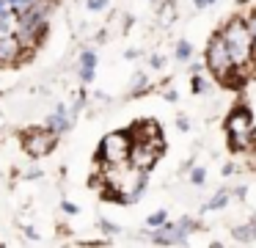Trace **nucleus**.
Here are the masks:
<instances>
[{"label": "nucleus", "instance_id": "f257e3e1", "mask_svg": "<svg viewBox=\"0 0 256 248\" xmlns=\"http://www.w3.org/2000/svg\"><path fill=\"white\" fill-rule=\"evenodd\" d=\"M218 33H220V39H223V44H226L228 55H232L234 66H237L240 72L250 69V66H254V58H256V44H254V36H250L248 25H245V17H232Z\"/></svg>", "mask_w": 256, "mask_h": 248}, {"label": "nucleus", "instance_id": "f03ea898", "mask_svg": "<svg viewBox=\"0 0 256 248\" xmlns=\"http://www.w3.org/2000/svg\"><path fill=\"white\" fill-rule=\"evenodd\" d=\"M226 135L234 152H248L256 146V121L245 105L232 108V113L226 116Z\"/></svg>", "mask_w": 256, "mask_h": 248}, {"label": "nucleus", "instance_id": "7ed1b4c3", "mask_svg": "<svg viewBox=\"0 0 256 248\" xmlns=\"http://www.w3.org/2000/svg\"><path fill=\"white\" fill-rule=\"evenodd\" d=\"M198 220L190 218V215H182L179 220H166L162 226H154V229L146 231L144 240L154 242V245H188L190 234L198 231Z\"/></svg>", "mask_w": 256, "mask_h": 248}, {"label": "nucleus", "instance_id": "20e7f679", "mask_svg": "<svg viewBox=\"0 0 256 248\" xmlns=\"http://www.w3.org/2000/svg\"><path fill=\"white\" fill-rule=\"evenodd\" d=\"M204 66L210 69V75H212V77H218V80L228 83V86H232V77L242 75V72H240L237 66H234V61H232V55H228L226 44H223L220 33H215V36L210 39V44H206Z\"/></svg>", "mask_w": 256, "mask_h": 248}, {"label": "nucleus", "instance_id": "39448f33", "mask_svg": "<svg viewBox=\"0 0 256 248\" xmlns=\"http://www.w3.org/2000/svg\"><path fill=\"white\" fill-rule=\"evenodd\" d=\"M130 146H132V138H130L127 130L108 132V135L100 141V149H96V160H100V165L124 163V160L130 157Z\"/></svg>", "mask_w": 256, "mask_h": 248}, {"label": "nucleus", "instance_id": "423d86ee", "mask_svg": "<svg viewBox=\"0 0 256 248\" xmlns=\"http://www.w3.org/2000/svg\"><path fill=\"white\" fill-rule=\"evenodd\" d=\"M58 146V135L56 132H50L44 124L42 127H28V130L22 132V149L30 154V157H47V154H52Z\"/></svg>", "mask_w": 256, "mask_h": 248}, {"label": "nucleus", "instance_id": "0eeeda50", "mask_svg": "<svg viewBox=\"0 0 256 248\" xmlns=\"http://www.w3.org/2000/svg\"><path fill=\"white\" fill-rule=\"evenodd\" d=\"M166 152V141H135L132 146H130V163L135 165V168L146 171L149 174L152 168H154V163L160 160V154Z\"/></svg>", "mask_w": 256, "mask_h": 248}, {"label": "nucleus", "instance_id": "6e6552de", "mask_svg": "<svg viewBox=\"0 0 256 248\" xmlns=\"http://www.w3.org/2000/svg\"><path fill=\"white\" fill-rule=\"evenodd\" d=\"M28 50L17 39V33H3L0 36V66H17L28 58Z\"/></svg>", "mask_w": 256, "mask_h": 248}, {"label": "nucleus", "instance_id": "1a4fd4ad", "mask_svg": "<svg viewBox=\"0 0 256 248\" xmlns=\"http://www.w3.org/2000/svg\"><path fill=\"white\" fill-rule=\"evenodd\" d=\"M72 124H74V119L69 116V110H66V105H64V102H58L56 108H52V113L44 119V127L50 132H56L58 138L66 135V132L72 130Z\"/></svg>", "mask_w": 256, "mask_h": 248}, {"label": "nucleus", "instance_id": "9d476101", "mask_svg": "<svg viewBox=\"0 0 256 248\" xmlns=\"http://www.w3.org/2000/svg\"><path fill=\"white\" fill-rule=\"evenodd\" d=\"M96 64H100V55H96V50H91V47H86L83 53L78 55V77H80V83H83V86L94 83Z\"/></svg>", "mask_w": 256, "mask_h": 248}, {"label": "nucleus", "instance_id": "9b49d317", "mask_svg": "<svg viewBox=\"0 0 256 248\" xmlns=\"http://www.w3.org/2000/svg\"><path fill=\"white\" fill-rule=\"evenodd\" d=\"M232 237L237 242H242V245H250V242H256V220L250 218L248 223H240L232 229Z\"/></svg>", "mask_w": 256, "mask_h": 248}, {"label": "nucleus", "instance_id": "f8f14e48", "mask_svg": "<svg viewBox=\"0 0 256 248\" xmlns=\"http://www.w3.org/2000/svg\"><path fill=\"white\" fill-rule=\"evenodd\" d=\"M152 88V80H149V75L146 72H135L132 75V80H130V88H127V97H140V94H146Z\"/></svg>", "mask_w": 256, "mask_h": 248}, {"label": "nucleus", "instance_id": "ddd939ff", "mask_svg": "<svg viewBox=\"0 0 256 248\" xmlns=\"http://www.w3.org/2000/svg\"><path fill=\"white\" fill-rule=\"evenodd\" d=\"M228 201H232V193H228V187H218V193L210 198V201L204 204V212H218V209H226Z\"/></svg>", "mask_w": 256, "mask_h": 248}, {"label": "nucleus", "instance_id": "4468645a", "mask_svg": "<svg viewBox=\"0 0 256 248\" xmlns=\"http://www.w3.org/2000/svg\"><path fill=\"white\" fill-rule=\"evenodd\" d=\"M193 53L196 50H193V44H190L188 39H179V42L174 44V58H176L179 64H188V61L193 58Z\"/></svg>", "mask_w": 256, "mask_h": 248}, {"label": "nucleus", "instance_id": "2eb2a0df", "mask_svg": "<svg viewBox=\"0 0 256 248\" xmlns=\"http://www.w3.org/2000/svg\"><path fill=\"white\" fill-rule=\"evenodd\" d=\"M86 105H88V97H86V91H83V88H80V91H78V97H74L72 102L66 105L69 116H72V119H78V116L83 113V108H86Z\"/></svg>", "mask_w": 256, "mask_h": 248}, {"label": "nucleus", "instance_id": "dca6fc26", "mask_svg": "<svg viewBox=\"0 0 256 248\" xmlns=\"http://www.w3.org/2000/svg\"><path fill=\"white\" fill-rule=\"evenodd\" d=\"M210 88H212V86H210V80H206V77L201 75V72H196V75L190 77V91H193V94H198V97H201V94H206Z\"/></svg>", "mask_w": 256, "mask_h": 248}, {"label": "nucleus", "instance_id": "f3484780", "mask_svg": "<svg viewBox=\"0 0 256 248\" xmlns=\"http://www.w3.org/2000/svg\"><path fill=\"white\" fill-rule=\"evenodd\" d=\"M206 182V168L204 165H190V185L201 187Z\"/></svg>", "mask_w": 256, "mask_h": 248}, {"label": "nucleus", "instance_id": "a211bd4d", "mask_svg": "<svg viewBox=\"0 0 256 248\" xmlns=\"http://www.w3.org/2000/svg\"><path fill=\"white\" fill-rule=\"evenodd\" d=\"M166 220H168V212H166V209H154V212L146 218V226H149V229H154V226H162Z\"/></svg>", "mask_w": 256, "mask_h": 248}, {"label": "nucleus", "instance_id": "6ab92c4d", "mask_svg": "<svg viewBox=\"0 0 256 248\" xmlns=\"http://www.w3.org/2000/svg\"><path fill=\"white\" fill-rule=\"evenodd\" d=\"M100 229L105 231L108 237H116L118 231H122V226H118V223H113V220H108V218H100Z\"/></svg>", "mask_w": 256, "mask_h": 248}, {"label": "nucleus", "instance_id": "aec40b11", "mask_svg": "<svg viewBox=\"0 0 256 248\" xmlns=\"http://www.w3.org/2000/svg\"><path fill=\"white\" fill-rule=\"evenodd\" d=\"M108 0H86V11H91V14H100V11H108Z\"/></svg>", "mask_w": 256, "mask_h": 248}, {"label": "nucleus", "instance_id": "412c9836", "mask_svg": "<svg viewBox=\"0 0 256 248\" xmlns=\"http://www.w3.org/2000/svg\"><path fill=\"white\" fill-rule=\"evenodd\" d=\"M61 212H64V215H78V212H80V207H78V204H72V201H66V198H64V201H61Z\"/></svg>", "mask_w": 256, "mask_h": 248}, {"label": "nucleus", "instance_id": "4be33fe9", "mask_svg": "<svg viewBox=\"0 0 256 248\" xmlns=\"http://www.w3.org/2000/svg\"><path fill=\"white\" fill-rule=\"evenodd\" d=\"M8 3H12V9H14V11H17V14H20V11H25V9H28V6H34L36 0H8Z\"/></svg>", "mask_w": 256, "mask_h": 248}, {"label": "nucleus", "instance_id": "5701e85b", "mask_svg": "<svg viewBox=\"0 0 256 248\" xmlns=\"http://www.w3.org/2000/svg\"><path fill=\"white\" fill-rule=\"evenodd\" d=\"M228 193H232V198H237V201H245V198H248V187L245 185L234 187V190H228Z\"/></svg>", "mask_w": 256, "mask_h": 248}, {"label": "nucleus", "instance_id": "b1692460", "mask_svg": "<svg viewBox=\"0 0 256 248\" xmlns=\"http://www.w3.org/2000/svg\"><path fill=\"white\" fill-rule=\"evenodd\" d=\"M149 66L152 69H162V66H166V58H162V55H149Z\"/></svg>", "mask_w": 256, "mask_h": 248}, {"label": "nucleus", "instance_id": "393cba45", "mask_svg": "<svg viewBox=\"0 0 256 248\" xmlns=\"http://www.w3.org/2000/svg\"><path fill=\"white\" fill-rule=\"evenodd\" d=\"M162 99H166V102H176L179 91H176V88H166V91H162Z\"/></svg>", "mask_w": 256, "mask_h": 248}, {"label": "nucleus", "instance_id": "a878e982", "mask_svg": "<svg viewBox=\"0 0 256 248\" xmlns=\"http://www.w3.org/2000/svg\"><path fill=\"white\" fill-rule=\"evenodd\" d=\"M218 0H193V6H196V11H204V9H210V6H215Z\"/></svg>", "mask_w": 256, "mask_h": 248}, {"label": "nucleus", "instance_id": "bb28decb", "mask_svg": "<svg viewBox=\"0 0 256 248\" xmlns=\"http://www.w3.org/2000/svg\"><path fill=\"white\" fill-rule=\"evenodd\" d=\"M176 130H182V132L190 130V119H188V116H179V119H176Z\"/></svg>", "mask_w": 256, "mask_h": 248}, {"label": "nucleus", "instance_id": "cd10ccee", "mask_svg": "<svg viewBox=\"0 0 256 248\" xmlns=\"http://www.w3.org/2000/svg\"><path fill=\"white\" fill-rule=\"evenodd\" d=\"M188 64H190V75H196V72H201V69H204V64H201V61H193V58H190Z\"/></svg>", "mask_w": 256, "mask_h": 248}, {"label": "nucleus", "instance_id": "c85d7f7f", "mask_svg": "<svg viewBox=\"0 0 256 248\" xmlns=\"http://www.w3.org/2000/svg\"><path fill=\"white\" fill-rule=\"evenodd\" d=\"M232 174H237V163H226V165H223V176H232Z\"/></svg>", "mask_w": 256, "mask_h": 248}, {"label": "nucleus", "instance_id": "c756f323", "mask_svg": "<svg viewBox=\"0 0 256 248\" xmlns=\"http://www.w3.org/2000/svg\"><path fill=\"white\" fill-rule=\"evenodd\" d=\"M138 55H140V50H135V47H130V50H127V53H124V58H127V61H135V58H138Z\"/></svg>", "mask_w": 256, "mask_h": 248}, {"label": "nucleus", "instance_id": "7c9ffc66", "mask_svg": "<svg viewBox=\"0 0 256 248\" xmlns=\"http://www.w3.org/2000/svg\"><path fill=\"white\" fill-rule=\"evenodd\" d=\"M36 176H42V171H39V168H30V171H25V179H36Z\"/></svg>", "mask_w": 256, "mask_h": 248}, {"label": "nucleus", "instance_id": "2f4dec72", "mask_svg": "<svg viewBox=\"0 0 256 248\" xmlns=\"http://www.w3.org/2000/svg\"><path fill=\"white\" fill-rule=\"evenodd\" d=\"M25 237H28V240H39V234H36L34 226H28V229H25Z\"/></svg>", "mask_w": 256, "mask_h": 248}, {"label": "nucleus", "instance_id": "473e14b6", "mask_svg": "<svg viewBox=\"0 0 256 248\" xmlns=\"http://www.w3.org/2000/svg\"><path fill=\"white\" fill-rule=\"evenodd\" d=\"M152 3H154V0H152Z\"/></svg>", "mask_w": 256, "mask_h": 248}]
</instances>
